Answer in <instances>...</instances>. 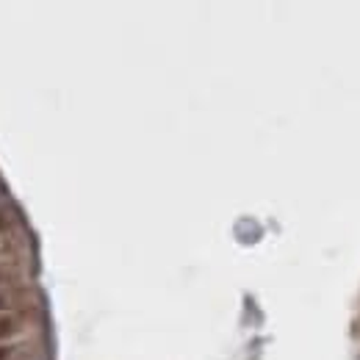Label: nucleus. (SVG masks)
<instances>
[{"label": "nucleus", "mask_w": 360, "mask_h": 360, "mask_svg": "<svg viewBox=\"0 0 360 360\" xmlns=\"http://www.w3.org/2000/svg\"><path fill=\"white\" fill-rule=\"evenodd\" d=\"M19 330V319L17 316H0V341L11 338Z\"/></svg>", "instance_id": "1"}, {"label": "nucleus", "mask_w": 360, "mask_h": 360, "mask_svg": "<svg viewBox=\"0 0 360 360\" xmlns=\"http://www.w3.org/2000/svg\"><path fill=\"white\" fill-rule=\"evenodd\" d=\"M11 305V294H0V311Z\"/></svg>", "instance_id": "2"}, {"label": "nucleus", "mask_w": 360, "mask_h": 360, "mask_svg": "<svg viewBox=\"0 0 360 360\" xmlns=\"http://www.w3.org/2000/svg\"><path fill=\"white\" fill-rule=\"evenodd\" d=\"M6 224H8V213H6V211H3V208H0V230H3V227H6Z\"/></svg>", "instance_id": "3"}, {"label": "nucleus", "mask_w": 360, "mask_h": 360, "mask_svg": "<svg viewBox=\"0 0 360 360\" xmlns=\"http://www.w3.org/2000/svg\"><path fill=\"white\" fill-rule=\"evenodd\" d=\"M8 277H11V272H8V269H3V266H0V286H3V283H6V280H8Z\"/></svg>", "instance_id": "4"}, {"label": "nucleus", "mask_w": 360, "mask_h": 360, "mask_svg": "<svg viewBox=\"0 0 360 360\" xmlns=\"http://www.w3.org/2000/svg\"><path fill=\"white\" fill-rule=\"evenodd\" d=\"M8 358V347H0V360Z\"/></svg>", "instance_id": "5"}]
</instances>
